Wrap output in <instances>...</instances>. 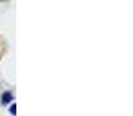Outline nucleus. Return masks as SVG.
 I'll list each match as a JSON object with an SVG mask.
<instances>
[{
  "label": "nucleus",
  "instance_id": "obj_1",
  "mask_svg": "<svg viewBox=\"0 0 133 116\" xmlns=\"http://www.w3.org/2000/svg\"><path fill=\"white\" fill-rule=\"evenodd\" d=\"M12 99H13V95L9 92H5L1 96V103L2 105H7V103H9L12 101Z\"/></svg>",
  "mask_w": 133,
  "mask_h": 116
},
{
  "label": "nucleus",
  "instance_id": "obj_2",
  "mask_svg": "<svg viewBox=\"0 0 133 116\" xmlns=\"http://www.w3.org/2000/svg\"><path fill=\"white\" fill-rule=\"evenodd\" d=\"M9 112H11L14 116L16 115V105H15V103H13V105H12V107L9 108Z\"/></svg>",
  "mask_w": 133,
  "mask_h": 116
}]
</instances>
